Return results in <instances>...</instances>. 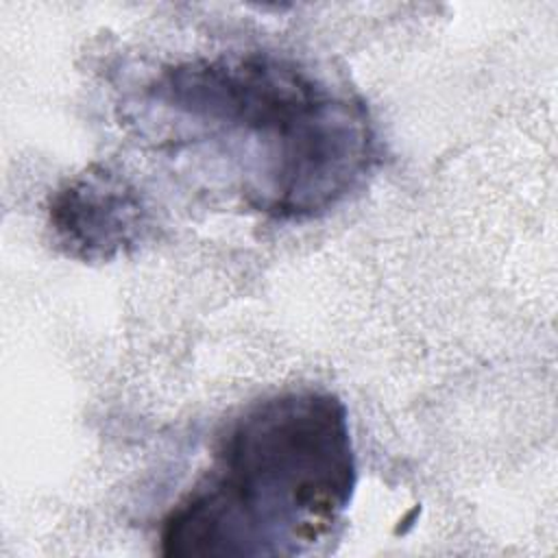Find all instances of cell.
<instances>
[{"label": "cell", "instance_id": "obj_2", "mask_svg": "<svg viewBox=\"0 0 558 558\" xmlns=\"http://www.w3.org/2000/svg\"><path fill=\"white\" fill-rule=\"evenodd\" d=\"M344 403L290 390L248 405L161 521L163 556H299L329 538L353 499Z\"/></svg>", "mask_w": 558, "mask_h": 558}, {"label": "cell", "instance_id": "obj_3", "mask_svg": "<svg viewBox=\"0 0 558 558\" xmlns=\"http://www.w3.org/2000/svg\"><path fill=\"white\" fill-rule=\"evenodd\" d=\"M48 225L65 255L109 262L142 240L148 209L126 177L92 163L50 196Z\"/></svg>", "mask_w": 558, "mask_h": 558}, {"label": "cell", "instance_id": "obj_1", "mask_svg": "<svg viewBox=\"0 0 558 558\" xmlns=\"http://www.w3.org/2000/svg\"><path fill=\"white\" fill-rule=\"evenodd\" d=\"M174 137L207 144L238 177L253 209L301 220L347 198L377 150L362 98L307 65L272 52L183 61L148 85Z\"/></svg>", "mask_w": 558, "mask_h": 558}]
</instances>
